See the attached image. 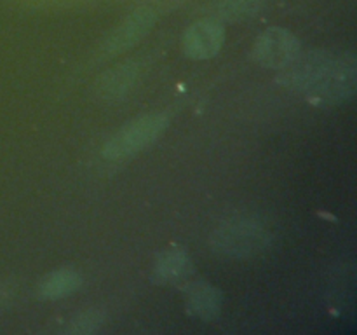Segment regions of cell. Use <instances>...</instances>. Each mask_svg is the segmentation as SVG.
Returning a JSON list of instances; mask_svg holds the SVG:
<instances>
[{"label":"cell","mask_w":357,"mask_h":335,"mask_svg":"<svg viewBox=\"0 0 357 335\" xmlns=\"http://www.w3.org/2000/svg\"><path fill=\"white\" fill-rule=\"evenodd\" d=\"M192 264L188 255L180 248H171L160 253L157 258L155 265H153V281L160 283V285H167V283H176L180 279L187 278L190 272Z\"/></svg>","instance_id":"9c48e42d"},{"label":"cell","mask_w":357,"mask_h":335,"mask_svg":"<svg viewBox=\"0 0 357 335\" xmlns=\"http://www.w3.org/2000/svg\"><path fill=\"white\" fill-rule=\"evenodd\" d=\"M300 52V42L291 31L281 27L267 28L257 38L253 58L267 68L281 70L293 61Z\"/></svg>","instance_id":"277c9868"},{"label":"cell","mask_w":357,"mask_h":335,"mask_svg":"<svg viewBox=\"0 0 357 335\" xmlns=\"http://www.w3.org/2000/svg\"><path fill=\"white\" fill-rule=\"evenodd\" d=\"M103 313L101 311H86L72 318L68 327L65 328L66 334H93L103 325Z\"/></svg>","instance_id":"7c38bea8"},{"label":"cell","mask_w":357,"mask_h":335,"mask_svg":"<svg viewBox=\"0 0 357 335\" xmlns=\"http://www.w3.org/2000/svg\"><path fill=\"white\" fill-rule=\"evenodd\" d=\"M271 234L258 220L239 218L223 223L213 232L211 246L218 255L246 258L260 253L268 246Z\"/></svg>","instance_id":"7a4b0ae2"},{"label":"cell","mask_w":357,"mask_h":335,"mask_svg":"<svg viewBox=\"0 0 357 335\" xmlns=\"http://www.w3.org/2000/svg\"><path fill=\"white\" fill-rule=\"evenodd\" d=\"M138 75V63L129 61L114 66L98 80V94L105 100H122L135 87Z\"/></svg>","instance_id":"52a82bcc"},{"label":"cell","mask_w":357,"mask_h":335,"mask_svg":"<svg viewBox=\"0 0 357 335\" xmlns=\"http://www.w3.org/2000/svg\"><path fill=\"white\" fill-rule=\"evenodd\" d=\"M157 21V13L152 7H138L124 17L121 24L105 38L103 51L107 54H117L132 47L138 40H142L153 28Z\"/></svg>","instance_id":"5b68a950"},{"label":"cell","mask_w":357,"mask_h":335,"mask_svg":"<svg viewBox=\"0 0 357 335\" xmlns=\"http://www.w3.org/2000/svg\"><path fill=\"white\" fill-rule=\"evenodd\" d=\"M187 307L188 313L199 320H215L222 309V292L209 283H192L187 288Z\"/></svg>","instance_id":"ba28073f"},{"label":"cell","mask_w":357,"mask_h":335,"mask_svg":"<svg viewBox=\"0 0 357 335\" xmlns=\"http://www.w3.org/2000/svg\"><path fill=\"white\" fill-rule=\"evenodd\" d=\"M278 82L316 103H342L356 93L357 63L351 52L323 49L298 52L289 65L281 68Z\"/></svg>","instance_id":"6da1fadb"},{"label":"cell","mask_w":357,"mask_h":335,"mask_svg":"<svg viewBox=\"0 0 357 335\" xmlns=\"http://www.w3.org/2000/svg\"><path fill=\"white\" fill-rule=\"evenodd\" d=\"M225 42V30L218 20H201L190 24L183 34L185 54L194 59H209L218 54Z\"/></svg>","instance_id":"8992f818"},{"label":"cell","mask_w":357,"mask_h":335,"mask_svg":"<svg viewBox=\"0 0 357 335\" xmlns=\"http://www.w3.org/2000/svg\"><path fill=\"white\" fill-rule=\"evenodd\" d=\"M265 9V0H220L213 7V20L243 21L258 16Z\"/></svg>","instance_id":"8fae6325"},{"label":"cell","mask_w":357,"mask_h":335,"mask_svg":"<svg viewBox=\"0 0 357 335\" xmlns=\"http://www.w3.org/2000/svg\"><path fill=\"white\" fill-rule=\"evenodd\" d=\"M167 126H169V119L162 114H152L136 119L108 140L107 145L103 147V156L112 161L135 156L152 145L166 131Z\"/></svg>","instance_id":"3957f363"},{"label":"cell","mask_w":357,"mask_h":335,"mask_svg":"<svg viewBox=\"0 0 357 335\" xmlns=\"http://www.w3.org/2000/svg\"><path fill=\"white\" fill-rule=\"evenodd\" d=\"M82 283L75 269L63 267L45 276L38 285V297L44 300H59L72 295Z\"/></svg>","instance_id":"30bf717a"}]
</instances>
